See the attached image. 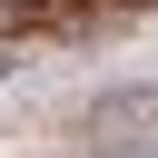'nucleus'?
<instances>
[{
	"instance_id": "obj_1",
	"label": "nucleus",
	"mask_w": 158,
	"mask_h": 158,
	"mask_svg": "<svg viewBox=\"0 0 158 158\" xmlns=\"http://www.w3.org/2000/svg\"><path fill=\"white\" fill-rule=\"evenodd\" d=\"M138 10H158V0H59V40H69V30H109V20H138Z\"/></svg>"
}]
</instances>
